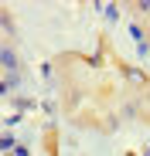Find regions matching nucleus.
<instances>
[{
    "label": "nucleus",
    "instance_id": "f03ea898",
    "mask_svg": "<svg viewBox=\"0 0 150 156\" xmlns=\"http://www.w3.org/2000/svg\"><path fill=\"white\" fill-rule=\"evenodd\" d=\"M137 10H143V14H150V0H140V4H137Z\"/></svg>",
    "mask_w": 150,
    "mask_h": 156
},
{
    "label": "nucleus",
    "instance_id": "7ed1b4c3",
    "mask_svg": "<svg viewBox=\"0 0 150 156\" xmlns=\"http://www.w3.org/2000/svg\"><path fill=\"white\" fill-rule=\"evenodd\" d=\"M14 156H31V153H28V146H14Z\"/></svg>",
    "mask_w": 150,
    "mask_h": 156
},
{
    "label": "nucleus",
    "instance_id": "f257e3e1",
    "mask_svg": "<svg viewBox=\"0 0 150 156\" xmlns=\"http://www.w3.org/2000/svg\"><path fill=\"white\" fill-rule=\"evenodd\" d=\"M0 65H4V71L14 78L17 71H21V61H17V51L10 48V44H4V48H0Z\"/></svg>",
    "mask_w": 150,
    "mask_h": 156
}]
</instances>
